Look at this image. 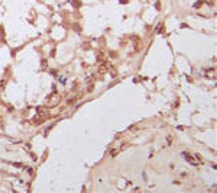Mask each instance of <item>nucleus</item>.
<instances>
[{"label":"nucleus","mask_w":217,"mask_h":193,"mask_svg":"<svg viewBox=\"0 0 217 193\" xmlns=\"http://www.w3.org/2000/svg\"><path fill=\"white\" fill-rule=\"evenodd\" d=\"M4 110H6V108H4V105L0 102V113H4Z\"/></svg>","instance_id":"obj_4"},{"label":"nucleus","mask_w":217,"mask_h":193,"mask_svg":"<svg viewBox=\"0 0 217 193\" xmlns=\"http://www.w3.org/2000/svg\"><path fill=\"white\" fill-rule=\"evenodd\" d=\"M60 100H61V96L56 92H54L52 94L48 96V99H46V106H48V108H54V106H56L60 103Z\"/></svg>","instance_id":"obj_1"},{"label":"nucleus","mask_w":217,"mask_h":193,"mask_svg":"<svg viewBox=\"0 0 217 193\" xmlns=\"http://www.w3.org/2000/svg\"><path fill=\"white\" fill-rule=\"evenodd\" d=\"M122 183H120V185H119V183H117V187H119V189H125V187H126V186H127L129 185V181L127 180H125V179H122Z\"/></svg>","instance_id":"obj_2"},{"label":"nucleus","mask_w":217,"mask_h":193,"mask_svg":"<svg viewBox=\"0 0 217 193\" xmlns=\"http://www.w3.org/2000/svg\"><path fill=\"white\" fill-rule=\"evenodd\" d=\"M107 70H108V64L104 63V64H101V67L98 68V71H100L101 74H104V73H107Z\"/></svg>","instance_id":"obj_3"}]
</instances>
